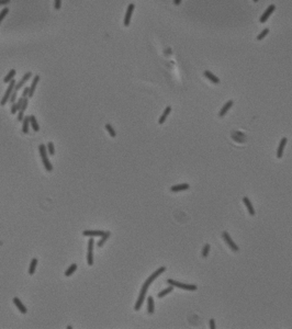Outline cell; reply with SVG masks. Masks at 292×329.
<instances>
[{"instance_id":"15","label":"cell","mask_w":292,"mask_h":329,"mask_svg":"<svg viewBox=\"0 0 292 329\" xmlns=\"http://www.w3.org/2000/svg\"><path fill=\"white\" fill-rule=\"evenodd\" d=\"M233 104H234V102H233L232 100H230L228 102H226V103L224 104V106L222 108V110L220 111V113H219V116H220V117H223V116H224V115L227 113V111H228V110L232 108V105H233Z\"/></svg>"},{"instance_id":"31","label":"cell","mask_w":292,"mask_h":329,"mask_svg":"<svg viewBox=\"0 0 292 329\" xmlns=\"http://www.w3.org/2000/svg\"><path fill=\"white\" fill-rule=\"evenodd\" d=\"M47 152H49V154L52 155V156L55 154V150H54V145H53V143L52 142H49V144H47Z\"/></svg>"},{"instance_id":"1","label":"cell","mask_w":292,"mask_h":329,"mask_svg":"<svg viewBox=\"0 0 292 329\" xmlns=\"http://www.w3.org/2000/svg\"><path fill=\"white\" fill-rule=\"evenodd\" d=\"M165 271H166L165 267H160V268L157 269L155 272H153V274H152L148 279L145 281V283H144L143 286H142V290H141V292H140V295H138L137 301H136V303H135V306H134V309H135V311H140V309H141V307H142V305H143V303H144V300H145L146 293H147V291H148L149 285L154 282L155 279H157L160 274L163 273V272H165Z\"/></svg>"},{"instance_id":"36","label":"cell","mask_w":292,"mask_h":329,"mask_svg":"<svg viewBox=\"0 0 292 329\" xmlns=\"http://www.w3.org/2000/svg\"><path fill=\"white\" fill-rule=\"evenodd\" d=\"M16 99H17V92H12L11 97H10V99H9V101L11 102V103H13V102H16Z\"/></svg>"},{"instance_id":"8","label":"cell","mask_w":292,"mask_h":329,"mask_svg":"<svg viewBox=\"0 0 292 329\" xmlns=\"http://www.w3.org/2000/svg\"><path fill=\"white\" fill-rule=\"evenodd\" d=\"M222 236H223L224 240L226 241V244L232 248V250H234V251H238V246H236V244L233 241V239L231 238V236L228 235V233H227V231H223V233H222Z\"/></svg>"},{"instance_id":"25","label":"cell","mask_w":292,"mask_h":329,"mask_svg":"<svg viewBox=\"0 0 292 329\" xmlns=\"http://www.w3.org/2000/svg\"><path fill=\"white\" fill-rule=\"evenodd\" d=\"M76 270H77V264H76V263H72V266L65 271V275H66V276H70Z\"/></svg>"},{"instance_id":"35","label":"cell","mask_w":292,"mask_h":329,"mask_svg":"<svg viewBox=\"0 0 292 329\" xmlns=\"http://www.w3.org/2000/svg\"><path fill=\"white\" fill-rule=\"evenodd\" d=\"M18 111V106H17V103L16 102H13L11 105V113L12 114H16Z\"/></svg>"},{"instance_id":"18","label":"cell","mask_w":292,"mask_h":329,"mask_svg":"<svg viewBox=\"0 0 292 329\" xmlns=\"http://www.w3.org/2000/svg\"><path fill=\"white\" fill-rule=\"evenodd\" d=\"M204 76L207 77L210 81L214 82V83H220V79L216 76H214L212 72H210L209 70H204Z\"/></svg>"},{"instance_id":"33","label":"cell","mask_w":292,"mask_h":329,"mask_svg":"<svg viewBox=\"0 0 292 329\" xmlns=\"http://www.w3.org/2000/svg\"><path fill=\"white\" fill-rule=\"evenodd\" d=\"M29 92H30V87H25L24 90L22 92V98H25V97H29Z\"/></svg>"},{"instance_id":"7","label":"cell","mask_w":292,"mask_h":329,"mask_svg":"<svg viewBox=\"0 0 292 329\" xmlns=\"http://www.w3.org/2000/svg\"><path fill=\"white\" fill-rule=\"evenodd\" d=\"M31 77H32V72H31V71H28V72H27V74L21 78V80L16 85V87H14V90H13V91H14V92H18V91H19V90L24 86V83L28 81Z\"/></svg>"},{"instance_id":"39","label":"cell","mask_w":292,"mask_h":329,"mask_svg":"<svg viewBox=\"0 0 292 329\" xmlns=\"http://www.w3.org/2000/svg\"><path fill=\"white\" fill-rule=\"evenodd\" d=\"M174 3L176 5H179L180 3H181V0H174Z\"/></svg>"},{"instance_id":"5","label":"cell","mask_w":292,"mask_h":329,"mask_svg":"<svg viewBox=\"0 0 292 329\" xmlns=\"http://www.w3.org/2000/svg\"><path fill=\"white\" fill-rule=\"evenodd\" d=\"M94 238H90L88 241V250H87V263H88V266L94 264Z\"/></svg>"},{"instance_id":"30","label":"cell","mask_w":292,"mask_h":329,"mask_svg":"<svg viewBox=\"0 0 292 329\" xmlns=\"http://www.w3.org/2000/svg\"><path fill=\"white\" fill-rule=\"evenodd\" d=\"M28 103H29V100H28V97H25V98H23V102H22V105H21V109L19 110L20 112H23L24 113V111L27 110V108H28Z\"/></svg>"},{"instance_id":"21","label":"cell","mask_w":292,"mask_h":329,"mask_svg":"<svg viewBox=\"0 0 292 329\" xmlns=\"http://www.w3.org/2000/svg\"><path fill=\"white\" fill-rule=\"evenodd\" d=\"M110 236H111V233H110V231H105V234H103V235L101 236L102 238H101V239H100V240L98 241L97 246L99 247V248H101V247H102V246H103V245H105V241H107V240H108V238H109Z\"/></svg>"},{"instance_id":"29","label":"cell","mask_w":292,"mask_h":329,"mask_svg":"<svg viewBox=\"0 0 292 329\" xmlns=\"http://www.w3.org/2000/svg\"><path fill=\"white\" fill-rule=\"evenodd\" d=\"M268 33H269V29H265V30H263V31L257 35V40H258V41H261V40H263V38H264Z\"/></svg>"},{"instance_id":"34","label":"cell","mask_w":292,"mask_h":329,"mask_svg":"<svg viewBox=\"0 0 292 329\" xmlns=\"http://www.w3.org/2000/svg\"><path fill=\"white\" fill-rule=\"evenodd\" d=\"M61 5H62V0H55L54 7H55L56 10H59V9H61Z\"/></svg>"},{"instance_id":"6","label":"cell","mask_w":292,"mask_h":329,"mask_svg":"<svg viewBox=\"0 0 292 329\" xmlns=\"http://www.w3.org/2000/svg\"><path fill=\"white\" fill-rule=\"evenodd\" d=\"M134 9H135L134 3H130V5H127V13H125V18H124V25H125V27H129L130 23H131V18H132Z\"/></svg>"},{"instance_id":"26","label":"cell","mask_w":292,"mask_h":329,"mask_svg":"<svg viewBox=\"0 0 292 329\" xmlns=\"http://www.w3.org/2000/svg\"><path fill=\"white\" fill-rule=\"evenodd\" d=\"M174 290V286H172V285H170V286H169V287H167V289H165V290H163L161 291V292H159V293H158V297H159V298H161V297H164V296H166L167 295V294H168V293H170L171 291Z\"/></svg>"},{"instance_id":"37","label":"cell","mask_w":292,"mask_h":329,"mask_svg":"<svg viewBox=\"0 0 292 329\" xmlns=\"http://www.w3.org/2000/svg\"><path fill=\"white\" fill-rule=\"evenodd\" d=\"M210 328L211 329H214L215 328V321L213 318H211L210 319Z\"/></svg>"},{"instance_id":"32","label":"cell","mask_w":292,"mask_h":329,"mask_svg":"<svg viewBox=\"0 0 292 329\" xmlns=\"http://www.w3.org/2000/svg\"><path fill=\"white\" fill-rule=\"evenodd\" d=\"M9 13V9L8 8H5V9H2V11L0 12V23H1V21L3 20V18L7 16Z\"/></svg>"},{"instance_id":"17","label":"cell","mask_w":292,"mask_h":329,"mask_svg":"<svg viewBox=\"0 0 292 329\" xmlns=\"http://www.w3.org/2000/svg\"><path fill=\"white\" fill-rule=\"evenodd\" d=\"M243 202H244V204L246 205V208H247L248 210V213L250 214V215H255V210H254L253 205H252V203H250V201H249V199L248 197H243Z\"/></svg>"},{"instance_id":"28","label":"cell","mask_w":292,"mask_h":329,"mask_svg":"<svg viewBox=\"0 0 292 329\" xmlns=\"http://www.w3.org/2000/svg\"><path fill=\"white\" fill-rule=\"evenodd\" d=\"M209 251H210V245L209 244H205L203 249H202V257L203 258L208 257V256H209Z\"/></svg>"},{"instance_id":"38","label":"cell","mask_w":292,"mask_h":329,"mask_svg":"<svg viewBox=\"0 0 292 329\" xmlns=\"http://www.w3.org/2000/svg\"><path fill=\"white\" fill-rule=\"evenodd\" d=\"M9 2H10V0H0V5H7V3H9Z\"/></svg>"},{"instance_id":"20","label":"cell","mask_w":292,"mask_h":329,"mask_svg":"<svg viewBox=\"0 0 292 329\" xmlns=\"http://www.w3.org/2000/svg\"><path fill=\"white\" fill-rule=\"evenodd\" d=\"M29 125H30V116H25L22 120V132L24 134L29 133Z\"/></svg>"},{"instance_id":"10","label":"cell","mask_w":292,"mask_h":329,"mask_svg":"<svg viewBox=\"0 0 292 329\" xmlns=\"http://www.w3.org/2000/svg\"><path fill=\"white\" fill-rule=\"evenodd\" d=\"M105 234L103 230H83V235L87 237H101Z\"/></svg>"},{"instance_id":"27","label":"cell","mask_w":292,"mask_h":329,"mask_svg":"<svg viewBox=\"0 0 292 329\" xmlns=\"http://www.w3.org/2000/svg\"><path fill=\"white\" fill-rule=\"evenodd\" d=\"M105 128H107V131L109 132L110 136H112V137H116V131H114V128H113V127H112L110 124H105Z\"/></svg>"},{"instance_id":"16","label":"cell","mask_w":292,"mask_h":329,"mask_svg":"<svg viewBox=\"0 0 292 329\" xmlns=\"http://www.w3.org/2000/svg\"><path fill=\"white\" fill-rule=\"evenodd\" d=\"M155 312V307H154V298L152 296H148L147 297V313L149 315L154 314Z\"/></svg>"},{"instance_id":"4","label":"cell","mask_w":292,"mask_h":329,"mask_svg":"<svg viewBox=\"0 0 292 329\" xmlns=\"http://www.w3.org/2000/svg\"><path fill=\"white\" fill-rule=\"evenodd\" d=\"M16 85H17V83H16V80H14V79H12L11 81H10V83H9V86H8L7 91L5 92V96L2 97L1 101H0V104H1V105H6V103L9 101V99H10V97H11L13 90H14Z\"/></svg>"},{"instance_id":"2","label":"cell","mask_w":292,"mask_h":329,"mask_svg":"<svg viewBox=\"0 0 292 329\" xmlns=\"http://www.w3.org/2000/svg\"><path fill=\"white\" fill-rule=\"evenodd\" d=\"M39 150H40V155H41V158H42V161H43V166L45 167L46 171H52V170H53V166H52L50 159L47 157V148H46V146H45L44 144H40Z\"/></svg>"},{"instance_id":"12","label":"cell","mask_w":292,"mask_h":329,"mask_svg":"<svg viewBox=\"0 0 292 329\" xmlns=\"http://www.w3.org/2000/svg\"><path fill=\"white\" fill-rule=\"evenodd\" d=\"M13 303H14V305L17 306V308L20 311L21 314H27V312H28V311H27V307L23 305L22 302L20 301L18 297H13Z\"/></svg>"},{"instance_id":"40","label":"cell","mask_w":292,"mask_h":329,"mask_svg":"<svg viewBox=\"0 0 292 329\" xmlns=\"http://www.w3.org/2000/svg\"><path fill=\"white\" fill-rule=\"evenodd\" d=\"M254 2H257V1H258V0H253Z\"/></svg>"},{"instance_id":"24","label":"cell","mask_w":292,"mask_h":329,"mask_svg":"<svg viewBox=\"0 0 292 329\" xmlns=\"http://www.w3.org/2000/svg\"><path fill=\"white\" fill-rule=\"evenodd\" d=\"M14 76H16V70H14V69H11V70L9 71V74L3 78V82H5V83L10 82L12 80V78H13Z\"/></svg>"},{"instance_id":"14","label":"cell","mask_w":292,"mask_h":329,"mask_svg":"<svg viewBox=\"0 0 292 329\" xmlns=\"http://www.w3.org/2000/svg\"><path fill=\"white\" fill-rule=\"evenodd\" d=\"M39 81H40V76H39V75L34 76V79L32 80V83H31V86H30V92H29V97H33L34 91H35V88H36V85H38V82H39Z\"/></svg>"},{"instance_id":"22","label":"cell","mask_w":292,"mask_h":329,"mask_svg":"<svg viewBox=\"0 0 292 329\" xmlns=\"http://www.w3.org/2000/svg\"><path fill=\"white\" fill-rule=\"evenodd\" d=\"M30 124H31V126L33 127L34 132H39L40 131V126H39V124H38V122H36V119H35V116H34L33 114L30 115Z\"/></svg>"},{"instance_id":"19","label":"cell","mask_w":292,"mask_h":329,"mask_svg":"<svg viewBox=\"0 0 292 329\" xmlns=\"http://www.w3.org/2000/svg\"><path fill=\"white\" fill-rule=\"evenodd\" d=\"M171 112V106H167L165 109V111H164V113L161 114V116L159 117V121H158V123L159 124H164L165 123L166 119H167V116H168V114Z\"/></svg>"},{"instance_id":"11","label":"cell","mask_w":292,"mask_h":329,"mask_svg":"<svg viewBox=\"0 0 292 329\" xmlns=\"http://www.w3.org/2000/svg\"><path fill=\"white\" fill-rule=\"evenodd\" d=\"M287 142H288V139H287L286 137H283V138L280 141L279 147H278V150H277V157H278V158H281V157L283 156V150H284Z\"/></svg>"},{"instance_id":"23","label":"cell","mask_w":292,"mask_h":329,"mask_svg":"<svg viewBox=\"0 0 292 329\" xmlns=\"http://www.w3.org/2000/svg\"><path fill=\"white\" fill-rule=\"evenodd\" d=\"M36 264H38V259H36V258H33V259L31 260L30 269H29V274H30V275H33L34 274L35 269H36Z\"/></svg>"},{"instance_id":"9","label":"cell","mask_w":292,"mask_h":329,"mask_svg":"<svg viewBox=\"0 0 292 329\" xmlns=\"http://www.w3.org/2000/svg\"><path fill=\"white\" fill-rule=\"evenodd\" d=\"M275 9H276V5H270L269 7L266 9V11L264 12V14L261 16V18L259 19V22H260V23H265V22L268 20V18L270 16V14H271V13L275 11Z\"/></svg>"},{"instance_id":"3","label":"cell","mask_w":292,"mask_h":329,"mask_svg":"<svg viewBox=\"0 0 292 329\" xmlns=\"http://www.w3.org/2000/svg\"><path fill=\"white\" fill-rule=\"evenodd\" d=\"M167 283L169 285H172L174 287H179V289H182V290H187V291H196L198 287L197 285L194 284H186V283H181V282H178V281H174L171 279L167 280Z\"/></svg>"},{"instance_id":"13","label":"cell","mask_w":292,"mask_h":329,"mask_svg":"<svg viewBox=\"0 0 292 329\" xmlns=\"http://www.w3.org/2000/svg\"><path fill=\"white\" fill-rule=\"evenodd\" d=\"M190 188V186L188 183H181V184H176V186H172L170 188L171 192H179V191H185V190H188Z\"/></svg>"}]
</instances>
